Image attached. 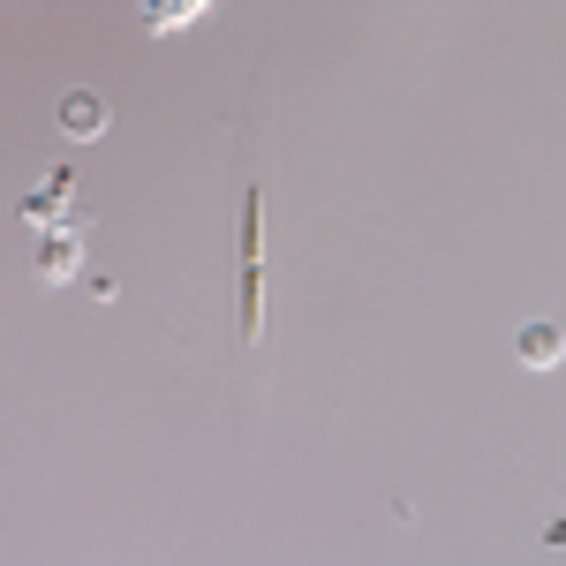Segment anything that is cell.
Listing matches in <instances>:
<instances>
[{
	"label": "cell",
	"mask_w": 566,
	"mask_h": 566,
	"mask_svg": "<svg viewBox=\"0 0 566 566\" xmlns=\"http://www.w3.org/2000/svg\"><path fill=\"white\" fill-rule=\"evenodd\" d=\"M258 189L242 197V340H258L264 325V234H258Z\"/></svg>",
	"instance_id": "6da1fadb"
},
{
	"label": "cell",
	"mask_w": 566,
	"mask_h": 566,
	"mask_svg": "<svg viewBox=\"0 0 566 566\" xmlns=\"http://www.w3.org/2000/svg\"><path fill=\"white\" fill-rule=\"evenodd\" d=\"M76 264H84V219L45 227V234H39V280H45V287H61V280H76Z\"/></svg>",
	"instance_id": "7a4b0ae2"
},
{
	"label": "cell",
	"mask_w": 566,
	"mask_h": 566,
	"mask_svg": "<svg viewBox=\"0 0 566 566\" xmlns=\"http://www.w3.org/2000/svg\"><path fill=\"white\" fill-rule=\"evenodd\" d=\"M514 355H522V370H559L566 333H559V325H522V340H514Z\"/></svg>",
	"instance_id": "3957f363"
},
{
	"label": "cell",
	"mask_w": 566,
	"mask_h": 566,
	"mask_svg": "<svg viewBox=\"0 0 566 566\" xmlns=\"http://www.w3.org/2000/svg\"><path fill=\"white\" fill-rule=\"evenodd\" d=\"M69 189H76V175H69V167H61V175L45 181V189H31V197H23V219H31V227H61V205H69Z\"/></svg>",
	"instance_id": "277c9868"
},
{
	"label": "cell",
	"mask_w": 566,
	"mask_h": 566,
	"mask_svg": "<svg viewBox=\"0 0 566 566\" xmlns=\"http://www.w3.org/2000/svg\"><path fill=\"white\" fill-rule=\"evenodd\" d=\"M61 129L69 136H106V98H98V91H69V98H61Z\"/></svg>",
	"instance_id": "5b68a950"
},
{
	"label": "cell",
	"mask_w": 566,
	"mask_h": 566,
	"mask_svg": "<svg viewBox=\"0 0 566 566\" xmlns=\"http://www.w3.org/2000/svg\"><path fill=\"white\" fill-rule=\"evenodd\" d=\"M205 15V0H151L144 8V31H189Z\"/></svg>",
	"instance_id": "8992f818"
}]
</instances>
